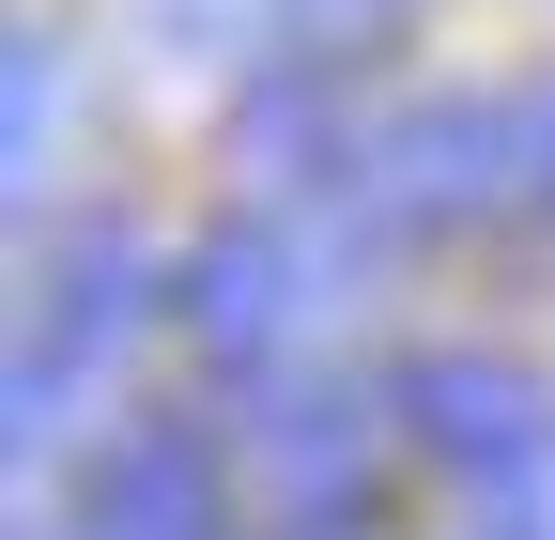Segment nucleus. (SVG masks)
Listing matches in <instances>:
<instances>
[{"label":"nucleus","mask_w":555,"mask_h":540,"mask_svg":"<svg viewBox=\"0 0 555 540\" xmlns=\"http://www.w3.org/2000/svg\"><path fill=\"white\" fill-rule=\"evenodd\" d=\"M309 279H324V262H309V232H278V217H232V232H201V247H185V279H170V324H185V340L217 356V371H262V356L309 324Z\"/></svg>","instance_id":"nucleus-4"},{"label":"nucleus","mask_w":555,"mask_h":540,"mask_svg":"<svg viewBox=\"0 0 555 540\" xmlns=\"http://www.w3.org/2000/svg\"><path fill=\"white\" fill-rule=\"evenodd\" d=\"M386 417L433 448L448 479H478V494H540V479H555V386H540L525 356H494V340H433V356H401Z\"/></svg>","instance_id":"nucleus-2"},{"label":"nucleus","mask_w":555,"mask_h":540,"mask_svg":"<svg viewBox=\"0 0 555 540\" xmlns=\"http://www.w3.org/2000/svg\"><path fill=\"white\" fill-rule=\"evenodd\" d=\"M232 155L278 170V185H324V170H356V140H339V93H324V47H294L278 78L232 108Z\"/></svg>","instance_id":"nucleus-7"},{"label":"nucleus","mask_w":555,"mask_h":540,"mask_svg":"<svg viewBox=\"0 0 555 540\" xmlns=\"http://www.w3.org/2000/svg\"><path fill=\"white\" fill-rule=\"evenodd\" d=\"M278 16H294V47H356V31L401 16V0H278Z\"/></svg>","instance_id":"nucleus-10"},{"label":"nucleus","mask_w":555,"mask_h":540,"mask_svg":"<svg viewBox=\"0 0 555 540\" xmlns=\"http://www.w3.org/2000/svg\"><path fill=\"white\" fill-rule=\"evenodd\" d=\"M339 201H356V232L401 247V232H478V217H525V155H509V93H416L386 108L356 170H339Z\"/></svg>","instance_id":"nucleus-1"},{"label":"nucleus","mask_w":555,"mask_h":540,"mask_svg":"<svg viewBox=\"0 0 555 540\" xmlns=\"http://www.w3.org/2000/svg\"><path fill=\"white\" fill-rule=\"evenodd\" d=\"M478 540H555V525H540V510H525V494H509V510H494V525H478Z\"/></svg>","instance_id":"nucleus-11"},{"label":"nucleus","mask_w":555,"mask_h":540,"mask_svg":"<svg viewBox=\"0 0 555 540\" xmlns=\"http://www.w3.org/2000/svg\"><path fill=\"white\" fill-rule=\"evenodd\" d=\"M232 525V463L185 417H124L78 479V540H217Z\"/></svg>","instance_id":"nucleus-6"},{"label":"nucleus","mask_w":555,"mask_h":540,"mask_svg":"<svg viewBox=\"0 0 555 540\" xmlns=\"http://www.w3.org/2000/svg\"><path fill=\"white\" fill-rule=\"evenodd\" d=\"M509 155H525V217H555V78L509 93Z\"/></svg>","instance_id":"nucleus-9"},{"label":"nucleus","mask_w":555,"mask_h":540,"mask_svg":"<svg viewBox=\"0 0 555 540\" xmlns=\"http://www.w3.org/2000/svg\"><path fill=\"white\" fill-rule=\"evenodd\" d=\"M0 78H16V93H0V170H47V124H62V47L47 31H16V47H0Z\"/></svg>","instance_id":"nucleus-8"},{"label":"nucleus","mask_w":555,"mask_h":540,"mask_svg":"<svg viewBox=\"0 0 555 540\" xmlns=\"http://www.w3.org/2000/svg\"><path fill=\"white\" fill-rule=\"evenodd\" d=\"M247 525L262 540H371V401L294 386L247 417Z\"/></svg>","instance_id":"nucleus-3"},{"label":"nucleus","mask_w":555,"mask_h":540,"mask_svg":"<svg viewBox=\"0 0 555 540\" xmlns=\"http://www.w3.org/2000/svg\"><path fill=\"white\" fill-rule=\"evenodd\" d=\"M155 309H170V294H155V247H139L124 217H78V232L31 247V309H16V340H47L62 371H108Z\"/></svg>","instance_id":"nucleus-5"}]
</instances>
